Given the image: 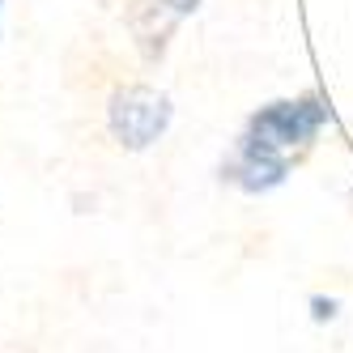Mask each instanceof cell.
Here are the masks:
<instances>
[{"label":"cell","instance_id":"obj_1","mask_svg":"<svg viewBox=\"0 0 353 353\" xmlns=\"http://www.w3.org/2000/svg\"><path fill=\"white\" fill-rule=\"evenodd\" d=\"M323 123H327V107L319 98H281V103H268V107H260L251 115L239 145L290 158L294 149H307L315 141V132Z\"/></svg>","mask_w":353,"mask_h":353},{"label":"cell","instance_id":"obj_2","mask_svg":"<svg viewBox=\"0 0 353 353\" xmlns=\"http://www.w3.org/2000/svg\"><path fill=\"white\" fill-rule=\"evenodd\" d=\"M170 98L149 85H123L107 103V128L123 149H149L170 128Z\"/></svg>","mask_w":353,"mask_h":353},{"label":"cell","instance_id":"obj_3","mask_svg":"<svg viewBox=\"0 0 353 353\" xmlns=\"http://www.w3.org/2000/svg\"><path fill=\"white\" fill-rule=\"evenodd\" d=\"M179 21L183 17L174 13L166 0H132V9H128V26H132L141 52L149 60H158L166 52V39H170V30L179 26Z\"/></svg>","mask_w":353,"mask_h":353},{"label":"cell","instance_id":"obj_4","mask_svg":"<svg viewBox=\"0 0 353 353\" xmlns=\"http://www.w3.org/2000/svg\"><path fill=\"white\" fill-rule=\"evenodd\" d=\"M285 170L290 162L285 158H276V154H264V149H247L239 145V158L230 166V179L243 188V192H268L285 179Z\"/></svg>","mask_w":353,"mask_h":353},{"label":"cell","instance_id":"obj_5","mask_svg":"<svg viewBox=\"0 0 353 353\" xmlns=\"http://www.w3.org/2000/svg\"><path fill=\"white\" fill-rule=\"evenodd\" d=\"M311 307H315V319H319V323L336 315V302H332V298H315V302H311Z\"/></svg>","mask_w":353,"mask_h":353},{"label":"cell","instance_id":"obj_6","mask_svg":"<svg viewBox=\"0 0 353 353\" xmlns=\"http://www.w3.org/2000/svg\"><path fill=\"white\" fill-rule=\"evenodd\" d=\"M166 5L179 13V17H188V13H196V9H200V0H166Z\"/></svg>","mask_w":353,"mask_h":353}]
</instances>
